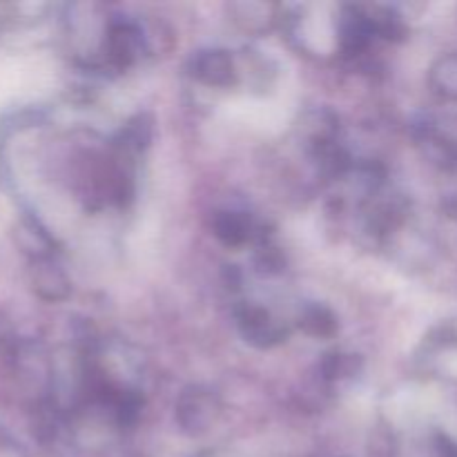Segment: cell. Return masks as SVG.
Instances as JSON below:
<instances>
[{
	"instance_id": "cell-1",
	"label": "cell",
	"mask_w": 457,
	"mask_h": 457,
	"mask_svg": "<svg viewBox=\"0 0 457 457\" xmlns=\"http://www.w3.org/2000/svg\"><path fill=\"white\" fill-rule=\"evenodd\" d=\"M237 320H239V330L245 342L257 348H270L288 337V328L279 320H275L266 308L254 306V303H245L237 312Z\"/></svg>"
},
{
	"instance_id": "cell-3",
	"label": "cell",
	"mask_w": 457,
	"mask_h": 457,
	"mask_svg": "<svg viewBox=\"0 0 457 457\" xmlns=\"http://www.w3.org/2000/svg\"><path fill=\"white\" fill-rule=\"evenodd\" d=\"M219 415V402L205 388H190L177 402V420L186 428H205Z\"/></svg>"
},
{
	"instance_id": "cell-2",
	"label": "cell",
	"mask_w": 457,
	"mask_h": 457,
	"mask_svg": "<svg viewBox=\"0 0 457 457\" xmlns=\"http://www.w3.org/2000/svg\"><path fill=\"white\" fill-rule=\"evenodd\" d=\"M192 76L210 87H232L239 79L235 58L223 49H205L192 58Z\"/></svg>"
},
{
	"instance_id": "cell-6",
	"label": "cell",
	"mask_w": 457,
	"mask_h": 457,
	"mask_svg": "<svg viewBox=\"0 0 457 457\" xmlns=\"http://www.w3.org/2000/svg\"><path fill=\"white\" fill-rule=\"evenodd\" d=\"M297 326L306 335L317 339H328L337 333V317L321 303H306L297 315Z\"/></svg>"
},
{
	"instance_id": "cell-4",
	"label": "cell",
	"mask_w": 457,
	"mask_h": 457,
	"mask_svg": "<svg viewBox=\"0 0 457 457\" xmlns=\"http://www.w3.org/2000/svg\"><path fill=\"white\" fill-rule=\"evenodd\" d=\"M143 49V34L134 25L119 22L107 29L105 36V54L114 65L125 67L137 61V56Z\"/></svg>"
},
{
	"instance_id": "cell-8",
	"label": "cell",
	"mask_w": 457,
	"mask_h": 457,
	"mask_svg": "<svg viewBox=\"0 0 457 457\" xmlns=\"http://www.w3.org/2000/svg\"><path fill=\"white\" fill-rule=\"evenodd\" d=\"M152 138V119L147 114H137L120 129V145L125 150H143Z\"/></svg>"
},
{
	"instance_id": "cell-5",
	"label": "cell",
	"mask_w": 457,
	"mask_h": 457,
	"mask_svg": "<svg viewBox=\"0 0 457 457\" xmlns=\"http://www.w3.org/2000/svg\"><path fill=\"white\" fill-rule=\"evenodd\" d=\"M232 21L250 34H262L268 31L277 21V7L266 3H235L230 7Z\"/></svg>"
},
{
	"instance_id": "cell-7",
	"label": "cell",
	"mask_w": 457,
	"mask_h": 457,
	"mask_svg": "<svg viewBox=\"0 0 457 457\" xmlns=\"http://www.w3.org/2000/svg\"><path fill=\"white\" fill-rule=\"evenodd\" d=\"M212 230L214 237L230 248L244 245L253 235V226L239 212H217L212 219Z\"/></svg>"
},
{
	"instance_id": "cell-9",
	"label": "cell",
	"mask_w": 457,
	"mask_h": 457,
	"mask_svg": "<svg viewBox=\"0 0 457 457\" xmlns=\"http://www.w3.org/2000/svg\"><path fill=\"white\" fill-rule=\"evenodd\" d=\"M360 369V360L355 355H344V353H330L321 361V378L324 379H342L351 378Z\"/></svg>"
}]
</instances>
